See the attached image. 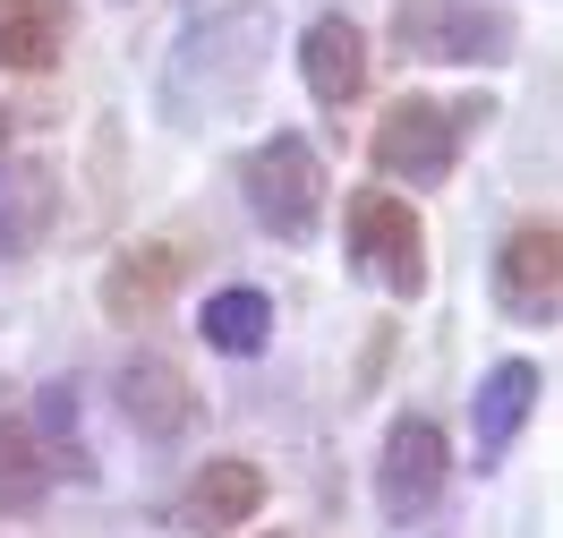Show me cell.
Wrapping results in <instances>:
<instances>
[{
    "mask_svg": "<svg viewBox=\"0 0 563 538\" xmlns=\"http://www.w3.org/2000/svg\"><path fill=\"white\" fill-rule=\"evenodd\" d=\"M256 513H265V470L256 462H206L172 504V521L197 530V538H231L240 521H256Z\"/></svg>",
    "mask_w": 563,
    "mask_h": 538,
    "instance_id": "8",
    "label": "cell"
},
{
    "mask_svg": "<svg viewBox=\"0 0 563 538\" xmlns=\"http://www.w3.org/2000/svg\"><path fill=\"white\" fill-rule=\"evenodd\" d=\"M240 188L274 240H308L324 222V154L308 138H265L240 154Z\"/></svg>",
    "mask_w": 563,
    "mask_h": 538,
    "instance_id": "1",
    "label": "cell"
},
{
    "mask_svg": "<svg viewBox=\"0 0 563 538\" xmlns=\"http://www.w3.org/2000/svg\"><path fill=\"white\" fill-rule=\"evenodd\" d=\"M299 77H308V95L333 111H351L367 95V35H358L351 18H317L308 35H299Z\"/></svg>",
    "mask_w": 563,
    "mask_h": 538,
    "instance_id": "10",
    "label": "cell"
},
{
    "mask_svg": "<svg viewBox=\"0 0 563 538\" xmlns=\"http://www.w3.org/2000/svg\"><path fill=\"white\" fill-rule=\"evenodd\" d=\"M60 222V188L43 163H0V256H26L52 240Z\"/></svg>",
    "mask_w": 563,
    "mask_h": 538,
    "instance_id": "12",
    "label": "cell"
},
{
    "mask_svg": "<svg viewBox=\"0 0 563 538\" xmlns=\"http://www.w3.org/2000/svg\"><path fill=\"white\" fill-rule=\"evenodd\" d=\"M172 290H179V249H172V240H137V249L111 256L103 317L111 325H154L163 308H172Z\"/></svg>",
    "mask_w": 563,
    "mask_h": 538,
    "instance_id": "9",
    "label": "cell"
},
{
    "mask_svg": "<svg viewBox=\"0 0 563 538\" xmlns=\"http://www.w3.org/2000/svg\"><path fill=\"white\" fill-rule=\"evenodd\" d=\"M478 111H487V103H435V95H401V103H385V120H376V172L419 179V188L453 179L461 129H470Z\"/></svg>",
    "mask_w": 563,
    "mask_h": 538,
    "instance_id": "3",
    "label": "cell"
},
{
    "mask_svg": "<svg viewBox=\"0 0 563 538\" xmlns=\"http://www.w3.org/2000/svg\"><path fill=\"white\" fill-rule=\"evenodd\" d=\"M444 479H453V444L435 419H393L385 428V453H376V504H385V521H427L435 504H444Z\"/></svg>",
    "mask_w": 563,
    "mask_h": 538,
    "instance_id": "4",
    "label": "cell"
},
{
    "mask_svg": "<svg viewBox=\"0 0 563 538\" xmlns=\"http://www.w3.org/2000/svg\"><path fill=\"white\" fill-rule=\"evenodd\" d=\"M401 43H410L419 61L478 69V61H504V52H512V18L487 9V0H401Z\"/></svg>",
    "mask_w": 563,
    "mask_h": 538,
    "instance_id": "5",
    "label": "cell"
},
{
    "mask_svg": "<svg viewBox=\"0 0 563 538\" xmlns=\"http://www.w3.org/2000/svg\"><path fill=\"white\" fill-rule=\"evenodd\" d=\"M43 479H52V470H43L26 419H9V410H0V521H9V513H35V504H43Z\"/></svg>",
    "mask_w": 563,
    "mask_h": 538,
    "instance_id": "16",
    "label": "cell"
},
{
    "mask_svg": "<svg viewBox=\"0 0 563 538\" xmlns=\"http://www.w3.org/2000/svg\"><path fill=\"white\" fill-rule=\"evenodd\" d=\"M342 240H351V265L367 283H385L393 299H419L427 290V231L419 206H401L393 188H358L342 206Z\"/></svg>",
    "mask_w": 563,
    "mask_h": 538,
    "instance_id": "2",
    "label": "cell"
},
{
    "mask_svg": "<svg viewBox=\"0 0 563 538\" xmlns=\"http://www.w3.org/2000/svg\"><path fill=\"white\" fill-rule=\"evenodd\" d=\"M69 52V0H0V69L43 77Z\"/></svg>",
    "mask_w": 563,
    "mask_h": 538,
    "instance_id": "11",
    "label": "cell"
},
{
    "mask_svg": "<svg viewBox=\"0 0 563 538\" xmlns=\"http://www.w3.org/2000/svg\"><path fill=\"white\" fill-rule=\"evenodd\" d=\"M120 410H129V428L137 436H154V444H172V436H188L197 428V385L179 376L163 351H137L129 367H120Z\"/></svg>",
    "mask_w": 563,
    "mask_h": 538,
    "instance_id": "7",
    "label": "cell"
},
{
    "mask_svg": "<svg viewBox=\"0 0 563 538\" xmlns=\"http://www.w3.org/2000/svg\"><path fill=\"white\" fill-rule=\"evenodd\" d=\"M529 402H538V359H504L487 385H478V402H470V436H478V462H495L512 436H521Z\"/></svg>",
    "mask_w": 563,
    "mask_h": 538,
    "instance_id": "13",
    "label": "cell"
},
{
    "mask_svg": "<svg viewBox=\"0 0 563 538\" xmlns=\"http://www.w3.org/2000/svg\"><path fill=\"white\" fill-rule=\"evenodd\" d=\"M555 290H563V240L555 222H521L495 249V308L521 325H555Z\"/></svg>",
    "mask_w": 563,
    "mask_h": 538,
    "instance_id": "6",
    "label": "cell"
},
{
    "mask_svg": "<svg viewBox=\"0 0 563 538\" xmlns=\"http://www.w3.org/2000/svg\"><path fill=\"white\" fill-rule=\"evenodd\" d=\"M197 333H206L222 359H256L265 342H274V299H265V290H247V283L213 290L206 308H197Z\"/></svg>",
    "mask_w": 563,
    "mask_h": 538,
    "instance_id": "15",
    "label": "cell"
},
{
    "mask_svg": "<svg viewBox=\"0 0 563 538\" xmlns=\"http://www.w3.org/2000/svg\"><path fill=\"white\" fill-rule=\"evenodd\" d=\"M26 436H35V453L52 479H95V453H86V436H77V385H43L35 410H26Z\"/></svg>",
    "mask_w": 563,
    "mask_h": 538,
    "instance_id": "14",
    "label": "cell"
}]
</instances>
